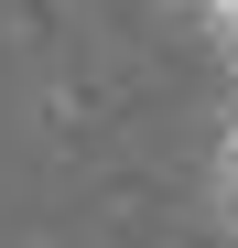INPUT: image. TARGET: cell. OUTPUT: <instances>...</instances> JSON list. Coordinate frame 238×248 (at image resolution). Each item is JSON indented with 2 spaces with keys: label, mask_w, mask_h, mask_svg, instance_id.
Returning <instances> with one entry per match:
<instances>
[{
  "label": "cell",
  "mask_w": 238,
  "mask_h": 248,
  "mask_svg": "<svg viewBox=\"0 0 238 248\" xmlns=\"http://www.w3.org/2000/svg\"><path fill=\"white\" fill-rule=\"evenodd\" d=\"M217 162H238V119H227V151H217Z\"/></svg>",
  "instance_id": "cell-2"
},
{
  "label": "cell",
  "mask_w": 238,
  "mask_h": 248,
  "mask_svg": "<svg viewBox=\"0 0 238 248\" xmlns=\"http://www.w3.org/2000/svg\"><path fill=\"white\" fill-rule=\"evenodd\" d=\"M217 205H227V227H238V162H217Z\"/></svg>",
  "instance_id": "cell-1"
},
{
  "label": "cell",
  "mask_w": 238,
  "mask_h": 248,
  "mask_svg": "<svg viewBox=\"0 0 238 248\" xmlns=\"http://www.w3.org/2000/svg\"><path fill=\"white\" fill-rule=\"evenodd\" d=\"M227 44H238V32H227Z\"/></svg>",
  "instance_id": "cell-3"
}]
</instances>
